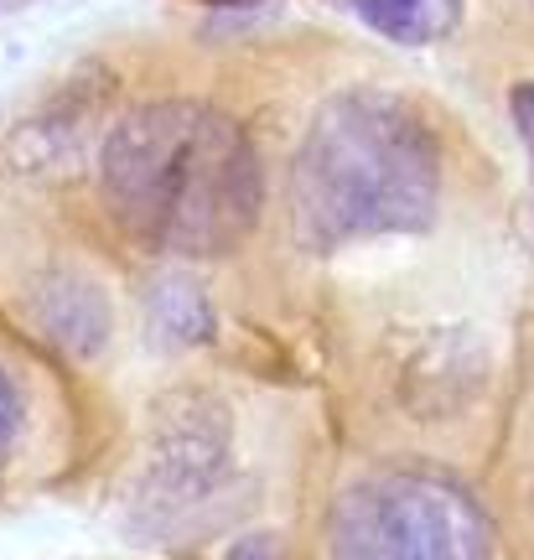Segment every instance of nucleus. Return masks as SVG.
<instances>
[{"mask_svg":"<svg viewBox=\"0 0 534 560\" xmlns=\"http://www.w3.org/2000/svg\"><path fill=\"white\" fill-rule=\"evenodd\" d=\"M104 202L125 234L166 255H229L259 219L265 177L249 136L198 100L119 115L100 156Z\"/></svg>","mask_w":534,"mask_h":560,"instance_id":"1","label":"nucleus"},{"mask_svg":"<svg viewBox=\"0 0 534 560\" xmlns=\"http://www.w3.org/2000/svg\"><path fill=\"white\" fill-rule=\"evenodd\" d=\"M441 198V151L416 104L348 89L317 109L291 161V223L306 249L426 229Z\"/></svg>","mask_w":534,"mask_h":560,"instance_id":"2","label":"nucleus"},{"mask_svg":"<svg viewBox=\"0 0 534 560\" xmlns=\"http://www.w3.org/2000/svg\"><path fill=\"white\" fill-rule=\"evenodd\" d=\"M333 560H494V550L477 503L452 478L390 467L337 493Z\"/></svg>","mask_w":534,"mask_h":560,"instance_id":"3","label":"nucleus"},{"mask_svg":"<svg viewBox=\"0 0 534 560\" xmlns=\"http://www.w3.org/2000/svg\"><path fill=\"white\" fill-rule=\"evenodd\" d=\"M234 436L223 405L208 395H172L161 400L146 441V462L136 478V514L172 524L182 514H198V503L218 493L234 462Z\"/></svg>","mask_w":534,"mask_h":560,"instance_id":"4","label":"nucleus"},{"mask_svg":"<svg viewBox=\"0 0 534 560\" xmlns=\"http://www.w3.org/2000/svg\"><path fill=\"white\" fill-rule=\"evenodd\" d=\"M32 312L47 338H58L68 353H100L109 338V306L104 291L83 276H42L32 291Z\"/></svg>","mask_w":534,"mask_h":560,"instance_id":"5","label":"nucleus"},{"mask_svg":"<svg viewBox=\"0 0 534 560\" xmlns=\"http://www.w3.org/2000/svg\"><path fill=\"white\" fill-rule=\"evenodd\" d=\"M358 11L363 26H374L379 37L395 42H431L446 16H452L456 0H348Z\"/></svg>","mask_w":534,"mask_h":560,"instance_id":"6","label":"nucleus"},{"mask_svg":"<svg viewBox=\"0 0 534 560\" xmlns=\"http://www.w3.org/2000/svg\"><path fill=\"white\" fill-rule=\"evenodd\" d=\"M151 312H156L161 332H166V338H177V342H198V338H208V332H213L208 296H202L193 280H161Z\"/></svg>","mask_w":534,"mask_h":560,"instance_id":"7","label":"nucleus"},{"mask_svg":"<svg viewBox=\"0 0 534 560\" xmlns=\"http://www.w3.org/2000/svg\"><path fill=\"white\" fill-rule=\"evenodd\" d=\"M21 425H26V405H21L16 380H11V374H5V363H0V467H5L11 452H16Z\"/></svg>","mask_w":534,"mask_h":560,"instance_id":"8","label":"nucleus"},{"mask_svg":"<svg viewBox=\"0 0 534 560\" xmlns=\"http://www.w3.org/2000/svg\"><path fill=\"white\" fill-rule=\"evenodd\" d=\"M514 125H519V136H524V151H530V161H534V83H519L514 89Z\"/></svg>","mask_w":534,"mask_h":560,"instance_id":"9","label":"nucleus"},{"mask_svg":"<svg viewBox=\"0 0 534 560\" xmlns=\"http://www.w3.org/2000/svg\"><path fill=\"white\" fill-rule=\"evenodd\" d=\"M234 560H276V545L270 540H249V545H239Z\"/></svg>","mask_w":534,"mask_h":560,"instance_id":"10","label":"nucleus"}]
</instances>
